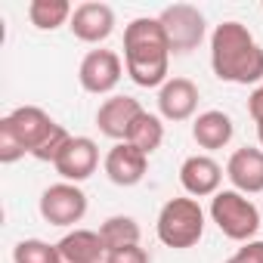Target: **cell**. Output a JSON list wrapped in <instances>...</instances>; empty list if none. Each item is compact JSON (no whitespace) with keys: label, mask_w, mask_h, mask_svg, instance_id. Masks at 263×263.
<instances>
[{"label":"cell","mask_w":263,"mask_h":263,"mask_svg":"<svg viewBox=\"0 0 263 263\" xmlns=\"http://www.w3.org/2000/svg\"><path fill=\"white\" fill-rule=\"evenodd\" d=\"M53 167L65 183H84L99 167V146L90 137H71L59 152V158L53 161Z\"/></svg>","instance_id":"cell-10"},{"label":"cell","mask_w":263,"mask_h":263,"mask_svg":"<svg viewBox=\"0 0 263 263\" xmlns=\"http://www.w3.org/2000/svg\"><path fill=\"white\" fill-rule=\"evenodd\" d=\"M155 232H158V241L174 251L195 248L204 235V211H201L198 198H192V195L167 198L158 211Z\"/></svg>","instance_id":"cell-4"},{"label":"cell","mask_w":263,"mask_h":263,"mask_svg":"<svg viewBox=\"0 0 263 263\" xmlns=\"http://www.w3.org/2000/svg\"><path fill=\"white\" fill-rule=\"evenodd\" d=\"M143 111H146V108L140 105V99L124 96V93H115V96H108V99L99 105V111H96V127H99L102 137H108V140H115V143H127L130 130H134V124H137V118H140Z\"/></svg>","instance_id":"cell-9"},{"label":"cell","mask_w":263,"mask_h":263,"mask_svg":"<svg viewBox=\"0 0 263 263\" xmlns=\"http://www.w3.org/2000/svg\"><path fill=\"white\" fill-rule=\"evenodd\" d=\"M164 34H167V44H171V53L177 56H186L192 50L201 47L204 34H208V22H204V13L192 4H174V7H164L161 16H158Z\"/></svg>","instance_id":"cell-6"},{"label":"cell","mask_w":263,"mask_h":263,"mask_svg":"<svg viewBox=\"0 0 263 263\" xmlns=\"http://www.w3.org/2000/svg\"><path fill=\"white\" fill-rule=\"evenodd\" d=\"M226 180L241 195L263 192V149H254V146L235 149L226 161Z\"/></svg>","instance_id":"cell-14"},{"label":"cell","mask_w":263,"mask_h":263,"mask_svg":"<svg viewBox=\"0 0 263 263\" xmlns=\"http://www.w3.org/2000/svg\"><path fill=\"white\" fill-rule=\"evenodd\" d=\"M211 220L217 223V229L232 238V241H254V235L260 232V208L235 192V189H220L214 198H211Z\"/></svg>","instance_id":"cell-5"},{"label":"cell","mask_w":263,"mask_h":263,"mask_svg":"<svg viewBox=\"0 0 263 263\" xmlns=\"http://www.w3.org/2000/svg\"><path fill=\"white\" fill-rule=\"evenodd\" d=\"M140 232H143L140 223L130 214H115V217L102 220V226H99V238L105 245V254L130 248V245H140Z\"/></svg>","instance_id":"cell-18"},{"label":"cell","mask_w":263,"mask_h":263,"mask_svg":"<svg viewBox=\"0 0 263 263\" xmlns=\"http://www.w3.org/2000/svg\"><path fill=\"white\" fill-rule=\"evenodd\" d=\"M25 146L16 140V134L10 130V124L0 118V164H16L19 158H25Z\"/></svg>","instance_id":"cell-22"},{"label":"cell","mask_w":263,"mask_h":263,"mask_svg":"<svg viewBox=\"0 0 263 263\" xmlns=\"http://www.w3.org/2000/svg\"><path fill=\"white\" fill-rule=\"evenodd\" d=\"M198 99H201V93H198L195 81H189V78H167V84L158 90V115L164 121H174V124L189 121L198 111Z\"/></svg>","instance_id":"cell-13"},{"label":"cell","mask_w":263,"mask_h":263,"mask_svg":"<svg viewBox=\"0 0 263 263\" xmlns=\"http://www.w3.org/2000/svg\"><path fill=\"white\" fill-rule=\"evenodd\" d=\"M223 183V167L211 155H189L180 167V186L192 198H214Z\"/></svg>","instance_id":"cell-15"},{"label":"cell","mask_w":263,"mask_h":263,"mask_svg":"<svg viewBox=\"0 0 263 263\" xmlns=\"http://www.w3.org/2000/svg\"><path fill=\"white\" fill-rule=\"evenodd\" d=\"M71 34L84 44H102L111 37L115 31V10L108 4H99V0H87V4H78L68 22Z\"/></svg>","instance_id":"cell-11"},{"label":"cell","mask_w":263,"mask_h":263,"mask_svg":"<svg viewBox=\"0 0 263 263\" xmlns=\"http://www.w3.org/2000/svg\"><path fill=\"white\" fill-rule=\"evenodd\" d=\"M74 7L68 0H31L28 4V19L37 31H56L71 22Z\"/></svg>","instance_id":"cell-19"},{"label":"cell","mask_w":263,"mask_h":263,"mask_svg":"<svg viewBox=\"0 0 263 263\" xmlns=\"http://www.w3.org/2000/svg\"><path fill=\"white\" fill-rule=\"evenodd\" d=\"M41 217L50 223V226H74L87 217V192L78 186V183H53L41 192Z\"/></svg>","instance_id":"cell-7"},{"label":"cell","mask_w":263,"mask_h":263,"mask_svg":"<svg viewBox=\"0 0 263 263\" xmlns=\"http://www.w3.org/2000/svg\"><path fill=\"white\" fill-rule=\"evenodd\" d=\"M13 263H65L59 254V245H50L44 238H22L13 248Z\"/></svg>","instance_id":"cell-21"},{"label":"cell","mask_w":263,"mask_h":263,"mask_svg":"<svg viewBox=\"0 0 263 263\" xmlns=\"http://www.w3.org/2000/svg\"><path fill=\"white\" fill-rule=\"evenodd\" d=\"M211 68L223 84H260L263 81V47L248 25L226 19L211 34Z\"/></svg>","instance_id":"cell-1"},{"label":"cell","mask_w":263,"mask_h":263,"mask_svg":"<svg viewBox=\"0 0 263 263\" xmlns=\"http://www.w3.org/2000/svg\"><path fill=\"white\" fill-rule=\"evenodd\" d=\"M124 71L127 68H124V62H121V56L115 50H90L78 65V81H81V87L87 93L108 96L121 84Z\"/></svg>","instance_id":"cell-8"},{"label":"cell","mask_w":263,"mask_h":263,"mask_svg":"<svg viewBox=\"0 0 263 263\" xmlns=\"http://www.w3.org/2000/svg\"><path fill=\"white\" fill-rule=\"evenodd\" d=\"M4 121L10 124V130L16 134V140L25 146V152L31 158H37V161H44V164H53L59 158V152L65 149V143L71 140L68 130L62 124H56L37 105H19Z\"/></svg>","instance_id":"cell-3"},{"label":"cell","mask_w":263,"mask_h":263,"mask_svg":"<svg viewBox=\"0 0 263 263\" xmlns=\"http://www.w3.org/2000/svg\"><path fill=\"white\" fill-rule=\"evenodd\" d=\"M171 65V44L158 19L140 16L124 28V68L137 87H164Z\"/></svg>","instance_id":"cell-2"},{"label":"cell","mask_w":263,"mask_h":263,"mask_svg":"<svg viewBox=\"0 0 263 263\" xmlns=\"http://www.w3.org/2000/svg\"><path fill=\"white\" fill-rule=\"evenodd\" d=\"M102 167H105V177H108L115 186L130 189V186L143 183V177H146V171H149V155L140 152L137 146H130V143H115V146L108 149Z\"/></svg>","instance_id":"cell-12"},{"label":"cell","mask_w":263,"mask_h":263,"mask_svg":"<svg viewBox=\"0 0 263 263\" xmlns=\"http://www.w3.org/2000/svg\"><path fill=\"white\" fill-rule=\"evenodd\" d=\"M59 254L65 263H105V245L93 229H71L59 238Z\"/></svg>","instance_id":"cell-17"},{"label":"cell","mask_w":263,"mask_h":263,"mask_svg":"<svg viewBox=\"0 0 263 263\" xmlns=\"http://www.w3.org/2000/svg\"><path fill=\"white\" fill-rule=\"evenodd\" d=\"M130 146H137L140 152L152 155L155 149H161L164 143V118L161 115H152V111H143L134 124V130H130V137H127Z\"/></svg>","instance_id":"cell-20"},{"label":"cell","mask_w":263,"mask_h":263,"mask_svg":"<svg viewBox=\"0 0 263 263\" xmlns=\"http://www.w3.org/2000/svg\"><path fill=\"white\" fill-rule=\"evenodd\" d=\"M226 263H263V241H260V238L245 241Z\"/></svg>","instance_id":"cell-24"},{"label":"cell","mask_w":263,"mask_h":263,"mask_svg":"<svg viewBox=\"0 0 263 263\" xmlns=\"http://www.w3.org/2000/svg\"><path fill=\"white\" fill-rule=\"evenodd\" d=\"M232 134H235V124L226 111L220 108H208L201 111L195 121H192V140L198 143V149L204 152H217V149H226L232 143Z\"/></svg>","instance_id":"cell-16"},{"label":"cell","mask_w":263,"mask_h":263,"mask_svg":"<svg viewBox=\"0 0 263 263\" xmlns=\"http://www.w3.org/2000/svg\"><path fill=\"white\" fill-rule=\"evenodd\" d=\"M105 263H152V257H149L146 248L130 245V248H121V251H108Z\"/></svg>","instance_id":"cell-23"},{"label":"cell","mask_w":263,"mask_h":263,"mask_svg":"<svg viewBox=\"0 0 263 263\" xmlns=\"http://www.w3.org/2000/svg\"><path fill=\"white\" fill-rule=\"evenodd\" d=\"M248 115L254 118V124H257V127H263V84L248 96Z\"/></svg>","instance_id":"cell-25"}]
</instances>
